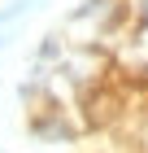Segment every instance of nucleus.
<instances>
[{"instance_id": "1", "label": "nucleus", "mask_w": 148, "mask_h": 153, "mask_svg": "<svg viewBox=\"0 0 148 153\" xmlns=\"http://www.w3.org/2000/svg\"><path fill=\"white\" fill-rule=\"evenodd\" d=\"M31 4H35V0H13L9 9H0V26H4V22H13L18 13H26V9H31Z\"/></svg>"}]
</instances>
